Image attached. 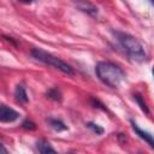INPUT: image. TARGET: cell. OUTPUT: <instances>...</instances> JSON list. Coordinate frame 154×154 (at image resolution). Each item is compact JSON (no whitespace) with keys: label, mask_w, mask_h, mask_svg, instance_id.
<instances>
[{"label":"cell","mask_w":154,"mask_h":154,"mask_svg":"<svg viewBox=\"0 0 154 154\" xmlns=\"http://www.w3.org/2000/svg\"><path fill=\"white\" fill-rule=\"evenodd\" d=\"M97 78L111 88H118L125 78L124 71L112 61H100L95 66Z\"/></svg>","instance_id":"1"},{"label":"cell","mask_w":154,"mask_h":154,"mask_svg":"<svg viewBox=\"0 0 154 154\" xmlns=\"http://www.w3.org/2000/svg\"><path fill=\"white\" fill-rule=\"evenodd\" d=\"M130 124H131V128H132V130L135 131V134H136L140 138H142L143 141H146V142L154 149V135L149 134V132L146 131V130H142L134 120H130Z\"/></svg>","instance_id":"5"},{"label":"cell","mask_w":154,"mask_h":154,"mask_svg":"<svg viewBox=\"0 0 154 154\" xmlns=\"http://www.w3.org/2000/svg\"><path fill=\"white\" fill-rule=\"evenodd\" d=\"M69 154H72V153H69Z\"/></svg>","instance_id":"18"},{"label":"cell","mask_w":154,"mask_h":154,"mask_svg":"<svg viewBox=\"0 0 154 154\" xmlns=\"http://www.w3.org/2000/svg\"><path fill=\"white\" fill-rule=\"evenodd\" d=\"M22 126H23V129H25V130H35V129H36V124H35L34 122L29 120V119L24 120V122L22 123Z\"/></svg>","instance_id":"13"},{"label":"cell","mask_w":154,"mask_h":154,"mask_svg":"<svg viewBox=\"0 0 154 154\" xmlns=\"http://www.w3.org/2000/svg\"><path fill=\"white\" fill-rule=\"evenodd\" d=\"M19 113L17 111H14L11 107H7L6 105H1L0 106V122L1 123H12L14 120H17L19 118Z\"/></svg>","instance_id":"4"},{"label":"cell","mask_w":154,"mask_h":154,"mask_svg":"<svg viewBox=\"0 0 154 154\" xmlns=\"http://www.w3.org/2000/svg\"><path fill=\"white\" fill-rule=\"evenodd\" d=\"M46 95H47V97L48 99H51V100H53V101H61V93L57 89V88H52V89H49L47 93H46Z\"/></svg>","instance_id":"11"},{"label":"cell","mask_w":154,"mask_h":154,"mask_svg":"<svg viewBox=\"0 0 154 154\" xmlns=\"http://www.w3.org/2000/svg\"><path fill=\"white\" fill-rule=\"evenodd\" d=\"M152 73H153V77H154V66L152 67Z\"/></svg>","instance_id":"15"},{"label":"cell","mask_w":154,"mask_h":154,"mask_svg":"<svg viewBox=\"0 0 154 154\" xmlns=\"http://www.w3.org/2000/svg\"><path fill=\"white\" fill-rule=\"evenodd\" d=\"M94 134H96V135H102L103 134V128H101L100 125H97V124H95V123H93V122H89V123H87L85 124Z\"/></svg>","instance_id":"12"},{"label":"cell","mask_w":154,"mask_h":154,"mask_svg":"<svg viewBox=\"0 0 154 154\" xmlns=\"http://www.w3.org/2000/svg\"><path fill=\"white\" fill-rule=\"evenodd\" d=\"M31 55L35 59H37L38 61H42L49 66H53L54 69H58L59 71H61L66 75H73L75 73L73 69L67 63H65L60 58H58V57H55V55H53V54H51V53H48L41 48H34L31 51Z\"/></svg>","instance_id":"3"},{"label":"cell","mask_w":154,"mask_h":154,"mask_svg":"<svg viewBox=\"0 0 154 154\" xmlns=\"http://www.w3.org/2000/svg\"><path fill=\"white\" fill-rule=\"evenodd\" d=\"M150 4H152V5H153V6H154V1H152V2H150Z\"/></svg>","instance_id":"16"},{"label":"cell","mask_w":154,"mask_h":154,"mask_svg":"<svg viewBox=\"0 0 154 154\" xmlns=\"http://www.w3.org/2000/svg\"><path fill=\"white\" fill-rule=\"evenodd\" d=\"M14 97L17 100V102L19 103H26L28 102V94H26V90L24 88V85L22 84H18L14 89Z\"/></svg>","instance_id":"8"},{"label":"cell","mask_w":154,"mask_h":154,"mask_svg":"<svg viewBox=\"0 0 154 154\" xmlns=\"http://www.w3.org/2000/svg\"><path fill=\"white\" fill-rule=\"evenodd\" d=\"M47 123H48V125L53 129V130H55V131H65V130H67V126L64 124V122L63 120H60V119H57V118H47Z\"/></svg>","instance_id":"9"},{"label":"cell","mask_w":154,"mask_h":154,"mask_svg":"<svg viewBox=\"0 0 154 154\" xmlns=\"http://www.w3.org/2000/svg\"><path fill=\"white\" fill-rule=\"evenodd\" d=\"M138 154H146V153H138Z\"/></svg>","instance_id":"17"},{"label":"cell","mask_w":154,"mask_h":154,"mask_svg":"<svg viewBox=\"0 0 154 154\" xmlns=\"http://www.w3.org/2000/svg\"><path fill=\"white\" fill-rule=\"evenodd\" d=\"M76 7L79 8L81 11H83V12L90 14V16H96V14H97V7L94 6V5L90 4V2H84V1H82V2H76Z\"/></svg>","instance_id":"7"},{"label":"cell","mask_w":154,"mask_h":154,"mask_svg":"<svg viewBox=\"0 0 154 154\" xmlns=\"http://www.w3.org/2000/svg\"><path fill=\"white\" fill-rule=\"evenodd\" d=\"M36 148L40 152V154H58L57 150L51 146V143L43 138L36 142Z\"/></svg>","instance_id":"6"},{"label":"cell","mask_w":154,"mask_h":154,"mask_svg":"<svg viewBox=\"0 0 154 154\" xmlns=\"http://www.w3.org/2000/svg\"><path fill=\"white\" fill-rule=\"evenodd\" d=\"M1 154H7V150H6V148H5V146L4 144H1Z\"/></svg>","instance_id":"14"},{"label":"cell","mask_w":154,"mask_h":154,"mask_svg":"<svg viewBox=\"0 0 154 154\" xmlns=\"http://www.w3.org/2000/svg\"><path fill=\"white\" fill-rule=\"evenodd\" d=\"M134 99H135L136 103L140 106V108L142 109V112H144L146 114H149V113H150V112H149V108H148V106H147V103H146V101H144V99H143L140 94H135V95H134Z\"/></svg>","instance_id":"10"},{"label":"cell","mask_w":154,"mask_h":154,"mask_svg":"<svg viewBox=\"0 0 154 154\" xmlns=\"http://www.w3.org/2000/svg\"><path fill=\"white\" fill-rule=\"evenodd\" d=\"M117 41L119 42L120 47L125 51V53L129 55V58L136 63H143L147 58L146 51L143 48V46L141 45V42L134 37L130 34L126 32H122V31H114L113 32Z\"/></svg>","instance_id":"2"}]
</instances>
